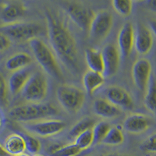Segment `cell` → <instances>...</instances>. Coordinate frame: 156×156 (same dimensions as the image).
<instances>
[{
	"label": "cell",
	"instance_id": "8992f818",
	"mask_svg": "<svg viewBox=\"0 0 156 156\" xmlns=\"http://www.w3.org/2000/svg\"><path fill=\"white\" fill-rule=\"evenodd\" d=\"M48 83L46 77L40 72L30 76L22 90V96L29 103H41L47 97Z\"/></svg>",
	"mask_w": 156,
	"mask_h": 156
},
{
	"label": "cell",
	"instance_id": "e575fe53",
	"mask_svg": "<svg viewBox=\"0 0 156 156\" xmlns=\"http://www.w3.org/2000/svg\"><path fill=\"white\" fill-rule=\"evenodd\" d=\"M148 27L152 34L156 36V19H151L148 21Z\"/></svg>",
	"mask_w": 156,
	"mask_h": 156
},
{
	"label": "cell",
	"instance_id": "836d02e7",
	"mask_svg": "<svg viewBox=\"0 0 156 156\" xmlns=\"http://www.w3.org/2000/svg\"><path fill=\"white\" fill-rule=\"evenodd\" d=\"M146 8L150 11L156 12V0H150V1H146L144 2Z\"/></svg>",
	"mask_w": 156,
	"mask_h": 156
},
{
	"label": "cell",
	"instance_id": "3957f363",
	"mask_svg": "<svg viewBox=\"0 0 156 156\" xmlns=\"http://www.w3.org/2000/svg\"><path fill=\"white\" fill-rule=\"evenodd\" d=\"M28 44L34 54L37 63L43 70L51 77L58 80H62L63 74L54 51L39 37H34L28 41Z\"/></svg>",
	"mask_w": 156,
	"mask_h": 156
},
{
	"label": "cell",
	"instance_id": "9c48e42d",
	"mask_svg": "<svg viewBox=\"0 0 156 156\" xmlns=\"http://www.w3.org/2000/svg\"><path fill=\"white\" fill-rule=\"evenodd\" d=\"M152 66L151 62L145 58H138L132 67V78L136 87L140 92L145 93L151 78Z\"/></svg>",
	"mask_w": 156,
	"mask_h": 156
},
{
	"label": "cell",
	"instance_id": "4fadbf2b",
	"mask_svg": "<svg viewBox=\"0 0 156 156\" xmlns=\"http://www.w3.org/2000/svg\"><path fill=\"white\" fill-rule=\"evenodd\" d=\"M134 32L133 24L127 22L122 25L118 33V50L122 58H128L133 51L134 48Z\"/></svg>",
	"mask_w": 156,
	"mask_h": 156
},
{
	"label": "cell",
	"instance_id": "52a82bcc",
	"mask_svg": "<svg viewBox=\"0 0 156 156\" xmlns=\"http://www.w3.org/2000/svg\"><path fill=\"white\" fill-rule=\"evenodd\" d=\"M63 7L70 20L83 31H89L95 13L90 8L77 2H66Z\"/></svg>",
	"mask_w": 156,
	"mask_h": 156
},
{
	"label": "cell",
	"instance_id": "ac0fdd59",
	"mask_svg": "<svg viewBox=\"0 0 156 156\" xmlns=\"http://www.w3.org/2000/svg\"><path fill=\"white\" fill-rule=\"evenodd\" d=\"M4 148L10 156H17L26 151V142L23 135L20 133H12L5 138Z\"/></svg>",
	"mask_w": 156,
	"mask_h": 156
},
{
	"label": "cell",
	"instance_id": "7402d4cb",
	"mask_svg": "<svg viewBox=\"0 0 156 156\" xmlns=\"http://www.w3.org/2000/svg\"><path fill=\"white\" fill-rule=\"evenodd\" d=\"M85 60L89 70L102 74L104 70L101 51L93 48H88L85 51Z\"/></svg>",
	"mask_w": 156,
	"mask_h": 156
},
{
	"label": "cell",
	"instance_id": "8fae6325",
	"mask_svg": "<svg viewBox=\"0 0 156 156\" xmlns=\"http://www.w3.org/2000/svg\"><path fill=\"white\" fill-rule=\"evenodd\" d=\"M104 64L102 75L104 77H112L118 72L120 64V54L118 48L112 44H106L101 50Z\"/></svg>",
	"mask_w": 156,
	"mask_h": 156
},
{
	"label": "cell",
	"instance_id": "5bb4252c",
	"mask_svg": "<svg viewBox=\"0 0 156 156\" xmlns=\"http://www.w3.org/2000/svg\"><path fill=\"white\" fill-rule=\"evenodd\" d=\"M26 6L21 2L10 1L0 5V19L4 24L16 23L26 14Z\"/></svg>",
	"mask_w": 156,
	"mask_h": 156
},
{
	"label": "cell",
	"instance_id": "e0dca14e",
	"mask_svg": "<svg viewBox=\"0 0 156 156\" xmlns=\"http://www.w3.org/2000/svg\"><path fill=\"white\" fill-rule=\"evenodd\" d=\"M94 113L104 119H113L122 114V110L105 98H98L93 104Z\"/></svg>",
	"mask_w": 156,
	"mask_h": 156
},
{
	"label": "cell",
	"instance_id": "d4e9b609",
	"mask_svg": "<svg viewBox=\"0 0 156 156\" xmlns=\"http://www.w3.org/2000/svg\"><path fill=\"white\" fill-rule=\"evenodd\" d=\"M94 124H95L94 121L92 119L88 118V117L83 118L80 121H78L76 124L71 128V129L69 130V135L72 137L76 138L78 135L82 133L83 132L86 131L89 129H92Z\"/></svg>",
	"mask_w": 156,
	"mask_h": 156
},
{
	"label": "cell",
	"instance_id": "f35d334b",
	"mask_svg": "<svg viewBox=\"0 0 156 156\" xmlns=\"http://www.w3.org/2000/svg\"><path fill=\"white\" fill-rule=\"evenodd\" d=\"M17 156H30V155H29L28 154H26V153H23V154H20V155H17Z\"/></svg>",
	"mask_w": 156,
	"mask_h": 156
},
{
	"label": "cell",
	"instance_id": "603a6c76",
	"mask_svg": "<svg viewBox=\"0 0 156 156\" xmlns=\"http://www.w3.org/2000/svg\"><path fill=\"white\" fill-rule=\"evenodd\" d=\"M144 105L151 113L156 115V79L151 77L144 94Z\"/></svg>",
	"mask_w": 156,
	"mask_h": 156
},
{
	"label": "cell",
	"instance_id": "83f0119b",
	"mask_svg": "<svg viewBox=\"0 0 156 156\" xmlns=\"http://www.w3.org/2000/svg\"><path fill=\"white\" fill-rule=\"evenodd\" d=\"M111 128V125L105 121H101L94 124L93 126V135H94V143H101L108 130Z\"/></svg>",
	"mask_w": 156,
	"mask_h": 156
},
{
	"label": "cell",
	"instance_id": "7c38bea8",
	"mask_svg": "<svg viewBox=\"0 0 156 156\" xmlns=\"http://www.w3.org/2000/svg\"><path fill=\"white\" fill-rule=\"evenodd\" d=\"M105 99L116 107L126 110L134 108L133 98L127 90L120 86H111L105 91Z\"/></svg>",
	"mask_w": 156,
	"mask_h": 156
},
{
	"label": "cell",
	"instance_id": "8d00e7d4",
	"mask_svg": "<svg viewBox=\"0 0 156 156\" xmlns=\"http://www.w3.org/2000/svg\"><path fill=\"white\" fill-rule=\"evenodd\" d=\"M102 156H132L129 155V154H105V155Z\"/></svg>",
	"mask_w": 156,
	"mask_h": 156
},
{
	"label": "cell",
	"instance_id": "484cf974",
	"mask_svg": "<svg viewBox=\"0 0 156 156\" xmlns=\"http://www.w3.org/2000/svg\"><path fill=\"white\" fill-rule=\"evenodd\" d=\"M93 144H94V135H93L92 129H89L83 132L75 138V144L81 151L87 149Z\"/></svg>",
	"mask_w": 156,
	"mask_h": 156
},
{
	"label": "cell",
	"instance_id": "f546056e",
	"mask_svg": "<svg viewBox=\"0 0 156 156\" xmlns=\"http://www.w3.org/2000/svg\"><path fill=\"white\" fill-rule=\"evenodd\" d=\"M9 104V87L5 78L0 73V106L6 107Z\"/></svg>",
	"mask_w": 156,
	"mask_h": 156
},
{
	"label": "cell",
	"instance_id": "f1b7e54d",
	"mask_svg": "<svg viewBox=\"0 0 156 156\" xmlns=\"http://www.w3.org/2000/svg\"><path fill=\"white\" fill-rule=\"evenodd\" d=\"M81 151V150L75 144V143L65 145L62 144L50 156H77Z\"/></svg>",
	"mask_w": 156,
	"mask_h": 156
},
{
	"label": "cell",
	"instance_id": "277c9868",
	"mask_svg": "<svg viewBox=\"0 0 156 156\" xmlns=\"http://www.w3.org/2000/svg\"><path fill=\"white\" fill-rule=\"evenodd\" d=\"M44 31L42 26L35 22L18 21L0 26V33L5 34L10 41L17 42H28L34 37H38Z\"/></svg>",
	"mask_w": 156,
	"mask_h": 156
},
{
	"label": "cell",
	"instance_id": "30bf717a",
	"mask_svg": "<svg viewBox=\"0 0 156 156\" xmlns=\"http://www.w3.org/2000/svg\"><path fill=\"white\" fill-rule=\"evenodd\" d=\"M66 123L59 119H42L29 122L25 125V129L37 136L48 137L54 136L65 129Z\"/></svg>",
	"mask_w": 156,
	"mask_h": 156
},
{
	"label": "cell",
	"instance_id": "d6a6232c",
	"mask_svg": "<svg viewBox=\"0 0 156 156\" xmlns=\"http://www.w3.org/2000/svg\"><path fill=\"white\" fill-rule=\"evenodd\" d=\"M11 45V41L5 34L0 33V52L6 50Z\"/></svg>",
	"mask_w": 156,
	"mask_h": 156
},
{
	"label": "cell",
	"instance_id": "4dcf8cb0",
	"mask_svg": "<svg viewBox=\"0 0 156 156\" xmlns=\"http://www.w3.org/2000/svg\"><path fill=\"white\" fill-rule=\"evenodd\" d=\"M26 142V150L28 151L30 154H37L41 148V144L40 140L34 136L26 135L24 136Z\"/></svg>",
	"mask_w": 156,
	"mask_h": 156
},
{
	"label": "cell",
	"instance_id": "2e32d148",
	"mask_svg": "<svg viewBox=\"0 0 156 156\" xmlns=\"http://www.w3.org/2000/svg\"><path fill=\"white\" fill-rule=\"evenodd\" d=\"M151 126V120L147 115L140 113L130 114L126 117L122 126L131 133H144Z\"/></svg>",
	"mask_w": 156,
	"mask_h": 156
},
{
	"label": "cell",
	"instance_id": "7a4b0ae2",
	"mask_svg": "<svg viewBox=\"0 0 156 156\" xmlns=\"http://www.w3.org/2000/svg\"><path fill=\"white\" fill-rule=\"evenodd\" d=\"M58 114V108L49 103H28L13 107L9 111V118L20 122H36Z\"/></svg>",
	"mask_w": 156,
	"mask_h": 156
},
{
	"label": "cell",
	"instance_id": "9a60e30c",
	"mask_svg": "<svg viewBox=\"0 0 156 156\" xmlns=\"http://www.w3.org/2000/svg\"><path fill=\"white\" fill-rule=\"evenodd\" d=\"M134 48L140 55H147L151 51L154 38L151 30L143 23H138L134 30Z\"/></svg>",
	"mask_w": 156,
	"mask_h": 156
},
{
	"label": "cell",
	"instance_id": "cb8c5ba5",
	"mask_svg": "<svg viewBox=\"0 0 156 156\" xmlns=\"http://www.w3.org/2000/svg\"><path fill=\"white\" fill-rule=\"evenodd\" d=\"M124 142V134L119 126H111L101 144L106 145H119Z\"/></svg>",
	"mask_w": 156,
	"mask_h": 156
},
{
	"label": "cell",
	"instance_id": "5b68a950",
	"mask_svg": "<svg viewBox=\"0 0 156 156\" xmlns=\"http://www.w3.org/2000/svg\"><path fill=\"white\" fill-rule=\"evenodd\" d=\"M58 103L69 113H76L82 108L85 101V94L78 87L69 84H62L56 90Z\"/></svg>",
	"mask_w": 156,
	"mask_h": 156
},
{
	"label": "cell",
	"instance_id": "6da1fadb",
	"mask_svg": "<svg viewBox=\"0 0 156 156\" xmlns=\"http://www.w3.org/2000/svg\"><path fill=\"white\" fill-rule=\"evenodd\" d=\"M44 15L52 51L62 63L71 69L77 70L78 48L74 36L55 11L47 9Z\"/></svg>",
	"mask_w": 156,
	"mask_h": 156
},
{
	"label": "cell",
	"instance_id": "ffe728a7",
	"mask_svg": "<svg viewBox=\"0 0 156 156\" xmlns=\"http://www.w3.org/2000/svg\"><path fill=\"white\" fill-rule=\"evenodd\" d=\"M83 85L86 93L93 95L105 83V77L101 73L87 70L83 76Z\"/></svg>",
	"mask_w": 156,
	"mask_h": 156
},
{
	"label": "cell",
	"instance_id": "4316f807",
	"mask_svg": "<svg viewBox=\"0 0 156 156\" xmlns=\"http://www.w3.org/2000/svg\"><path fill=\"white\" fill-rule=\"evenodd\" d=\"M133 1L130 0H113L112 5L115 12L122 16H128L131 14L133 9Z\"/></svg>",
	"mask_w": 156,
	"mask_h": 156
},
{
	"label": "cell",
	"instance_id": "ba28073f",
	"mask_svg": "<svg viewBox=\"0 0 156 156\" xmlns=\"http://www.w3.org/2000/svg\"><path fill=\"white\" fill-rule=\"evenodd\" d=\"M112 26L113 17L110 12L101 11L95 13L89 28L90 37L94 41H103L109 34Z\"/></svg>",
	"mask_w": 156,
	"mask_h": 156
},
{
	"label": "cell",
	"instance_id": "74e56055",
	"mask_svg": "<svg viewBox=\"0 0 156 156\" xmlns=\"http://www.w3.org/2000/svg\"><path fill=\"white\" fill-rule=\"evenodd\" d=\"M2 123H3V119H2V115H1V113H0V129H1V127H2Z\"/></svg>",
	"mask_w": 156,
	"mask_h": 156
},
{
	"label": "cell",
	"instance_id": "d590c367",
	"mask_svg": "<svg viewBox=\"0 0 156 156\" xmlns=\"http://www.w3.org/2000/svg\"><path fill=\"white\" fill-rule=\"evenodd\" d=\"M0 156H10L6 151H5L3 145H2L1 144H0Z\"/></svg>",
	"mask_w": 156,
	"mask_h": 156
},
{
	"label": "cell",
	"instance_id": "d6986e66",
	"mask_svg": "<svg viewBox=\"0 0 156 156\" xmlns=\"http://www.w3.org/2000/svg\"><path fill=\"white\" fill-rule=\"evenodd\" d=\"M30 76V73L26 69L13 72L9 76L8 81V87L11 94L16 95L21 93Z\"/></svg>",
	"mask_w": 156,
	"mask_h": 156
},
{
	"label": "cell",
	"instance_id": "44dd1931",
	"mask_svg": "<svg viewBox=\"0 0 156 156\" xmlns=\"http://www.w3.org/2000/svg\"><path fill=\"white\" fill-rule=\"evenodd\" d=\"M32 62L31 57L26 52H17L13 54L8 58L5 62V68L11 72H16L24 69L26 66L30 65Z\"/></svg>",
	"mask_w": 156,
	"mask_h": 156
},
{
	"label": "cell",
	"instance_id": "ab89813d",
	"mask_svg": "<svg viewBox=\"0 0 156 156\" xmlns=\"http://www.w3.org/2000/svg\"><path fill=\"white\" fill-rule=\"evenodd\" d=\"M34 156H44L43 155V154H34Z\"/></svg>",
	"mask_w": 156,
	"mask_h": 156
},
{
	"label": "cell",
	"instance_id": "1f68e13d",
	"mask_svg": "<svg viewBox=\"0 0 156 156\" xmlns=\"http://www.w3.org/2000/svg\"><path fill=\"white\" fill-rule=\"evenodd\" d=\"M140 148L144 152L156 153V133H152L142 142Z\"/></svg>",
	"mask_w": 156,
	"mask_h": 156
}]
</instances>
